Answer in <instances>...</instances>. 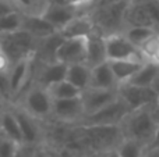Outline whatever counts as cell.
Masks as SVG:
<instances>
[{
	"mask_svg": "<svg viewBox=\"0 0 159 157\" xmlns=\"http://www.w3.org/2000/svg\"><path fill=\"white\" fill-rule=\"evenodd\" d=\"M120 127L124 138L134 139L143 143L147 149V146L151 143L155 135L158 122L154 118L152 107L145 106V107H140L130 111L120 124Z\"/></svg>",
	"mask_w": 159,
	"mask_h": 157,
	"instance_id": "6da1fadb",
	"label": "cell"
},
{
	"mask_svg": "<svg viewBox=\"0 0 159 157\" xmlns=\"http://www.w3.org/2000/svg\"><path fill=\"white\" fill-rule=\"evenodd\" d=\"M129 3V0H119L112 4L103 6V7L91 11L89 15L95 24V29L101 32L103 36L110 35V33L123 32L126 29L124 14H126V8Z\"/></svg>",
	"mask_w": 159,
	"mask_h": 157,
	"instance_id": "7a4b0ae2",
	"label": "cell"
},
{
	"mask_svg": "<svg viewBox=\"0 0 159 157\" xmlns=\"http://www.w3.org/2000/svg\"><path fill=\"white\" fill-rule=\"evenodd\" d=\"M38 40L21 28L14 32L0 33V49L14 64L22 58L35 56Z\"/></svg>",
	"mask_w": 159,
	"mask_h": 157,
	"instance_id": "3957f363",
	"label": "cell"
},
{
	"mask_svg": "<svg viewBox=\"0 0 159 157\" xmlns=\"http://www.w3.org/2000/svg\"><path fill=\"white\" fill-rule=\"evenodd\" d=\"M131 111L126 102L117 96L113 102L102 107L101 110L95 111L91 116L84 117L80 124L84 125H120L126 116Z\"/></svg>",
	"mask_w": 159,
	"mask_h": 157,
	"instance_id": "277c9868",
	"label": "cell"
},
{
	"mask_svg": "<svg viewBox=\"0 0 159 157\" xmlns=\"http://www.w3.org/2000/svg\"><path fill=\"white\" fill-rule=\"evenodd\" d=\"M52 103L53 99L49 91L43 86L35 85L25 92L22 97V104L20 107H22L36 120H43L52 117Z\"/></svg>",
	"mask_w": 159,
	"mask_h": 157,
	"instance_id": "5b68a950",
	"label": "cell"
},
{
	"mask_svg": "<svg viewBox=\"0 0 159 157\" xmlns=\"http://www.w3.org/2000/svg\"><path fill=\"white\" fill-rule=\"evenodd\" d=\"M107 60H140L147 61L143 57L140 49L124 36L123 32L110 33L105 36Z\"/></svg>",
	"mask_w": 159,
	"mask_h": 157,
	"instance_id": "8992f818",
	"label": "cell"
},
{
	"mask_svg": "<svg viewBox=\"0 0 159 157\" xmlns=\"http://www.w3.org/2000/svg\"><path fill=\"white\" fill-rule=\"evenodd\" d=\"M117 93L131 110L145 106H155L159 100V95L152 89V86H137L124 82L117 88Z\"/></svg>",
	"mask_w": 159,
	"mask_h": 157,
	"instance_id": "52a82bcc",
	"label": "cell"
},
{
	"mask_svg": "<svg viewBox=\"0 0 159 157\" xmlns=\"http://www.w3.org/2000/svg\"><path fill=\"white\" fill-rule=\"evenodd\" d=\"M52 117L59 122L78 125L85 117L81 95L70 99H53Z\"/></svg>",
	"mask_w": 159,
	"mask_h": 157,
	"instance_id": "ba28073f",
	"label": "cell"
},
{
	"mask_svg": "<svg viewBox=\"0 0 159 157\" xmlns=\"http://www.w3.org/2000/svg\"><path fill=\"white\" fill-rule=\"evenodd\" d=\"M87 38H64L56 53V61L67 64L85 63L87 58Z\"/></svg>",
	"mask_w": 159,
	"mask_h": 157,
	"instance_id": "9c48e42d",
	"label": "cell"
},
{
	"mask_svg": "<svg viewBox=\"0 0 159 157\" xmlns=\"http://www.w3.org/2000/svg\"><path fill=\"white\" fill-rule=\"evenodd\" d=\"M119 96L117 89H99V88H87L81 92V100L84 106L85 117L101 110L106 104Z\"/></svg>",
	"mask_w": 159,
	"mask_h": 157,
	"instance_id": "30bf717a",
	"label": "cell"
},
{
	"mask_svg": "<svg viewBox=\"0 0 159 157\" xmlns=\"http://www.w3.org/2000/svg\"><path fill=\"white\" fill-rule=\"evenodd\" d=\"M34 60H35V56L22 58V60L14 63L13 67H11L8 78H10V89L13 99H16L21 93H24V89L27 88L28 79L31 77V68H32Z\"/></svg>",
	"mask_w": 159,
	"mask_h": 157,
	"instance_id": "8fae6325",
	"label": "cell"
},
{
	"mask_svg": "<svg viewBox=\"0 0 159 157\" xmlns=\"http://www.w3.org/2000/svg\"><path fill=\"white\" fill-rule=\"evenodd\" d=\"M80 13H81V8L75 7L73 4H60V3L49 2V4L45 7V10L39 14H42V17L46 18L59 31L70 19H73L75 15H78Z\"/></svg>",
	"mask_w": 159,
	"mask_h": 157,
	"instance_id": "7c38bea8",
	"label": "cell"
},
{
	"mask_svg": "<svg viewBox=\"0 0 159 157\" xmlns=\"http://www.w3.org/2000/svg\"><path fill=\"white\" fill-rule=\"evenodd\" d=\"M13 111L20 124V129H21V135H22V143L39 146L41 145V129H39L38 124H36V118L32 117L31 114H28L20 106L14 107Z\"/></svg>",
	"mask_w": 159,
	"mask_h": 157,
	"instance_id": "4fadbf2b",
	"label": "cell"
},
{
	"mask_svg": "<svg viewBox=\"0 0 159 157\" xmlns=\"http://www.w3.org/2000/svg\"><path fill=\"white\" fill-rule=\"evenodd\" d=\"M95 31V24L88 13H80L59 29L63 38H87Z\"/></svg>",
	"mask_w": 159,
	"mask_h": 157,
	"instance_id": "5bb4252c",
	"label": "cell"
},
{
	"mask_svg": "<svg viewBox=\"0 0 159 157\" xmlns=\"http://www.w3.org/2000/svg\"><path fill=\"white\" fill-rule=\"evenodd\" d=\"M22 29L27 31L28 33H31L36 39H43L46 36H50L57 32V29L46 18H43L42 14H30V13H24Z\"/></svg>",
	"mask_w": 159,
	"mask_h": 157,
	"instance_id": "9a60e30c",
	"label": "cell"
},
{
	"mask_svg": "<svg viewBox=\"0 0 159 157\" xmlns=\"http://www.w3.org/2000/svg\"><path fill=\"white\" fill-rule=\"evenodd\" d=\"M107 61L106 56V46H105V36L98 31H93L87 39V58L85 64L92 68Z\"/></svg>",
	"mask_w": 159,
	"mask_h": 157,
	"instance_id": "2e32d148",
	"label": "cell"
},
{
	"mask_svg": "<svg viewBox=\"0 0 159 157\" xmlns=\"http://www.w3.org/2000/svg\"><path fill=\"white\" fill-rule=\"evenodd\" d=\"M67 67L69 66L61 63V61H53V63L42 64L41 70L38 71V75H36L35 85L43 86V88H49L53 83L66 79Z\"/></svg>",
	"mask_w": 159,
	"mask_h": 157,
	"instance_id": "e0dca14e",
	"label": "cell"
},
{
	"mask_svg": "<svg viewBox=\"0 0 159 157\" xmlns=\"http://www.w3.org/2000/svg\"><path fill=\"white\" fill-rule=\"evenodd\" d=\"M63 40L64 38L59 33V31L50 36L39 39L38 45H36V50H35V60L42 64L56 61V53H57L59 46L61 45Z\"/></svg>",
	"mask_w": 159,
	"mask_h": 157,
	"instance_id": "ac0fdd59",
	"label": "cell"
},
{
	"mask_svg": "<svg viewBox=\"0 0 159 157\" xmlns=\"http://www.w3.org/2000/svg\"><path fill=\"white\" fill-rule=\"evenodd\" d=\"M91 88H99V89H117L119 82L116 81L113 71L110 68L109 61H105L102 64L92 67L91 68Z\"/></svg>",
	"mask_w": 159,
	"mask_h": 157,
	"instance_id": "d6986e66",
	"label": "cell"
},
{
	"mask_svg": "<svg viewBox=\"0 0 159 157\" xmlns=\"http://www.w3.org/2000/svg\"><path fill=\"white\" fill-rule=\"evenodd\" d=\"M124 22L127 27H149L155 28L154 21L149 17L143 3H129L124 14ZM157 29V28H155Z\"/></svg>",
	"mask_w": 159,
	"mask_h": 157,
	"instance_id": "ffe728a7",
	"label": "cell"
},
{
	"mask_svg": "<svg viewBox=\"0 0 159 157\" xmlns=\"http://www.w3.org/2000/svg\"><path fill=\"white\" fill-rule=\"evenodd\" d=\"M110 64V68L113 71L116 81L120 83L129 82L133 78V75L143 67L145 61L140 60H107Z\"/></svg>",
	"mask_w": 159,
	"mask_h": 157,
	"instance_id": "44dd1931",
	"label": "cell"
},
{
	"mask_svg": "<svg viewBox=\"0 0 159 157\" xmlns=\"http://www.w3.org/2000/svg\"><path fill=\"white\" fill-rule=\"evenodd\" d=\"M66 79L71 82L74 86H77L80 91L89 88V81H91V67L85 63H77V64H70L67 67V74Z\"/></svg>",
	"mask_w": 159,
	"mask_h": 157,
	"instance_id": "7402d4cb",
	"label": "cell"
},
{
	"mask_svg": "<svg viewBox=\"0 0 159 157\" xmlns=\"http://www.w3.org/2000/svg\"><path fill=\"white\" fill-rule=\"evenodd\" d=\"M0 128H2L6 138L11 139L17 143H22L21 129H20V124L17 121V117L14 114L13 108L7 107L0 114Z\"/></svg>",
	"mask_w": 159,
	"mask_h": 157,
	"instance_id": "603a6c76",
	"label": "cell"
},
{
	"mask_svg": "<svg viewBox=\"0 0 159 157\" xmlns=\"http://www.w3.org/2000/svg\"><path fill=\"white\" fill-rule=\"evenodd\" d=\"M159 74V66L152 61H145L140 70L133 75V78L129 81V83L137 86H152L154 81L157 79Z\"/></svg>",
	"mask_w": 159,
	"mask_h": 157,
	"instance_id": "cb8c5ba5",
	"label": "cell"
},
{
	"mask_svg": "<svg viewBox=\"0 0 159 157\" xmlns=\"http://www.w3.org/2000/svg\"><path fill=\"white\" fill-rule=\"evenodd\" d=\"M46 89L49 91L52 99H70V97H77L81 95V91L67 79L59 81Z\"/></svg>",
	"mask_w": 159,
	"mask_h": 157,
	"instance_id": "d4e9b609",
	"label": "cell"
},
{
	"mask_svg": "<svg viewBox=\"0 0 159 157\" xmlns=\"http://www.w3.org/2000/svg\"><path fill=\"white\" fill-rule=\"evenodd\" d=\"M116 149L120 157H144L145 153V146L143 143L130 138H123Z\"/></svg>",
	"mask_w": 159,
	"mask_h": 157,
	"instance_id": "484cf974",
	"label": "cell"
},
{
	"mask_svg": "<svg viewBox=\"0 0 159 157\" xmlns=\"http://www.w3.org/2000/svg\"><path fill=\"white\" fill-rule=\"evenodd\" d=\"M158 29L155 28H149V27H127L123 31L124 36L131 42L134 46H140L143 42H145L152 33H155Z\"/></svg>",
	"mask_w": 159,
	"mask_h": 157,
	"instance_id": "4316f807",
	"label": "cell"
},
{
	"mask_svg": "<svg viewBox=\"0 0 159 157\" xmlns=\"http://www.w3.org/2000/svg\"><path fill=\"white\" fill-rule=\"evenodd\" d=\"M22 17H24V13H21L20 10L0 17V33H8L21 29Z\"/></svg>",
	"mask_w": 159,
	"mask_h": 157,
	"instance_id": "83f0119b",
	"label": "cell"
},
{
	"mask_svg": "<svg viewBox=\"0 0 159 157\" xmlns=\"http://www.w3.org/2000/svg\"><path fill=\"white\" fill-rule=\"evenodd\" d=\"M158 47H159V31L152 33L145 42H143V43L138 46V49H140L143 57L145 58L147 61H149L152 56L155 54V52L158 50Z\"/></svg>",
	"mask_w": 159,
	"mask_h": 157,
	"instance_id": "f1b7e54d",
	"label": "cell"
},
{
	"mask_svg": "<svg viewBox=\"0 0 159 157\" xmlns=\"http://www.w3.org/2000/svg\"><path fill=\"white\" fill-rule=\"evenodd\" d=\"M18 145H21V143H17V142L3 136L0 139V157H14Z\"/></svg>",
	"mask_w": 159,
	"mask_h": 157,
	"instance_id": "f546056e",
	"label": "cell"
},
{
	"mask_svg": "<svg viewBox=\"0 0 159 157\" xmlns=\"http://www.w3.org/2000/svg\"><path fill=\"white\" fill-rule=\"evenodd\" d=\"M143 4L145 6L149 17H151L152 21H154L155 28L159 31V0H147Z\"/></svg>",
	"mask_w": 159,
	"mask_h": 157,
	"instance_id": "4dcf8cb0",
	"label": "cell"
},
{
	"mask_svg": "<svg viewBox=\"0 0 159 157\" xmlns=\"http://www.w3.org/2000/svg\"><path fill=\"white\" fill-rule=\"evenodd\" d=\"M35 145H27V143H21L17 147V152L14 157H35V152H36Z\"/></svg>",
	"mask_w": 159,
	"mask_h": 157,
	"instance_id": "1f68e13d",
	"label": "cell"
},
{
	"mask_svg": "<svg viewBox=\"0 0 159 157\" xmlns=\"http://www.w3.org/2000/svg\"><path fill=\"white\" fill-rule=\"evenodd\" d=\"M13 67V63L10 61V58L0 50V74H10V70Z\"/></svg>",
	"mask_w": 159,
	"mask_h": 157,
	"instance_id": "d6a6232c",
	"label": "cell"
},
{
	"mask_svg": "<svg viewBox=\"0 0 159 157\" xmlns=\"http://www.w3.org/2000/svg\"><path fill=\"white\" fill-rule=\"evenodd\" d=\"M93 0H67L69 4H73L75 7L81 8V13H87V8L89 7V4L92 3Z\"/></svg>",
	"mask_w": 159,
	"mask_h": 157,
	"instance_id": "836d02e7",
	"label": "cell"
},
{
	"mask_svg": "<svg viewBox=\"0 0 159 157\" xmlns=\"http://www.w3.org/2000/svg\"><path fill=\"white\" fill-rule=\"evenodd\" d=\"M149 147H159V124H158L157 131H155V135H154V138H152L151 143H149L148 146H147V149H149Z\"/></svg>",
	"mask_w": 159,
	"mask_h": 157,
	"instance_id": "e575fe53",
	"label": "cell"
},
{
	"mask_svg": "<svg viewBox=\"0 0 159 157\" xmlns=\"http://www.w3.org/2000/svg\"><path fill=\"white\" fill-rule=\"evenodd\" d=\"M144 157H159V147H149V149H145Z\"/></svg>",
	"mask_w": 159,
	"mask_h": 157,
	"instance_id": "d590c367",
	"label": "cell"
},
{
	"mask_svg": "<svg viewBox=\"0 0 159 157\" xmlns=\"http://www.w3.org/2000/svg\"><path fill=\"white\" fill-rule=\"evenodd\" d=\"M35 157H50L49 153H48V149L45 146H41L39 145L38 147H36V152H35Z\"/></svg>",
	"mask_w": 159,
	"mask_h": 157,
	"instance_id": "8d00e7d4",
	"label": "cell"
},
{
	"mask_svg": "<svg viewBox=\"0 0 159 157\" xmlns=\"http://www.w3.org/2000/svg\"><path fill=\"white\" fill-rule=\"evenodd\" d=\"M103 157H120V155H119L117 149L113 147V149H109V150H106V152H103Z\"/></svg>",
	"mask_w": 159,
	"mask_h": 157,
	"instance_id": "74e56055",
	"label": "cell"
},
{
	"mask_svg": "<svg viewBox=\"0 0 159 157\" xmlns=\"http://www.w3.org/2000/svg\"><path fill=\"white\" fill-rule=\"evenodd\" d=\"M152 114H154V118L155 121L159 124V102L155 106H152Z\"/></svg>",
	"mask_w": 159,
	"mask_h": 157,
	"instance_id": "f35d334b",
	"label": "cell"
},
{
	"mask_svg": "<svg viewBox=\"0 0 159 157\" xmlns=\"http://www.w3.org/2000/svg\"><path fill=\"white\" fill-rule=\"evenodd\" d=\"M85 157H103V152H96V150H91L88 152Z\"/></svg>",
	"mask_w": 159,
	"mask_h": 157,
	"instance_id": "ab89813d",
	"label": "cell"
},
{
	"mask_svg": "<svg viewBox=\"0 0 159 157\" xmlns=\"http://www.w3.org/2000/svg\"><path fill=\"white\" fill-rule=\"evenodd\" d=\"M7 107H8V106H7V102H6V100L3 99L2 96H0V114H2Z\"/></svg>",
	"mask_w": 159,
	"mask_h": 157,
	"instance_id": "60d3db41",
	"label": "cell"
},
{
	"mask_svg": "<svg viewBox=\"0 0 159 157\" xmlns=\"http://www.w3.org/2000/svg\"><path fill=\"white\" fill-rule=\"evenodd\" d=\"M149 61H152V63H155V64H158V66H159V47H158V50L155 52V54L152 56Z\"/></svg>",
	"mask_w": 159,
	"mask_h": 157,
	"instance_id": "b9f144b4",
	"label": "cell"
},
{
	"mask_svg": "<svg viewBox=\"0 0 159 157\" xmlns=\"http://www.w3.org/2000/svg\"><path fill=\"white\" fill-rule=\"evenodd\" d=\"M152 89H154L155 92L159 95V74H158V77H157V79L154 81V83H152Z\"/></svg>",
	"mask_w": 159,
	"mask_h": 157,
	"instance_id": "7bdbcfd3",
	"label": "cell"
},
{
	"mask_svg": "<svg viewBox=\"0 0 159 157\" xmlns=\"http://www.w3.org/2000/svg\"><path fill=\"white\" fill-rule=\"evenodd\" d=\"M46 149H48V147H46ZM48 153H49L50 157H63L60 153H57L56 150H52V149H48Z\"/></svg>",
	"mask_w": 159,
	"mask_h": 157,
	"instance_id": "ee69618b",
	"label": "cell"
},
{
	"mask_svg": "<svg viewBox=\"0 0 159 157\" xmlns=\"http://www.w3.org/2000/svg\"><path fill=\"white\" fill-rule=\"evenodd\" d=\"M52 3H60V4H69L67 0H50Z\"/></svg>",
	"mask_w": 159,
	"mask_h": 157,
	"instance_id": "f6af8a7d",
	"label": "cell"
},
{
	"mask_svg": "<svg viewBox=\"0 0 159 157\" xmlns=\"http://www.w3.org/2000/svg\"><path fill=\"white\" fill-rule=\"evenodd\" d=\"M130 3H145L147 0H129Z\"/></svg>",
	"mask_w": 159,
	"mask_h": 157,
	"instance_id": "bcb514c9",
	"label": "cell"
},
{
	"mask_svg": "<svg viewBox=\"0 0 159 157\" xmlns=\"http://www.w3.org/2000/svg\"><path fill=\"white\" fill-rule=\"evenodd\" d=\"M3 136H4V134H3V131H2V128H0V139L3 138Z\"/></svg>",
	"mask_w": 159,
	"mask_h": 157,
	"instance_id": "7dc6e473",
	"label": "cell"
},
{
	"mask_svg": "<svg viewBox=\"0 0 159 157\" xmlns=\"http://www.w3.org/2000/svg\"><path fill=\"white\" fill-rule=\"evenodd\" d=\"M0 50H2V49H0Z\"/></svg>",
	"mask_w": 159,
	"mask_h": 157,
	"instance_id": "c3c4849f",
	"label": "cell"
},
{
	"mask_svg": "<svg viewBox=\"0 0 159 157\" xmlns=\"http://www.w3.org/2000/svg\"><path fill=\"white\" fill-rule=\"evenodd\" d=\"M158 102H159V100H158Z\"/></svg>",
	"mask_w": 159,
	"mask_h": 157,
	"instance_id": "681fc988",
	"label": "cell"
}]
</instances>
